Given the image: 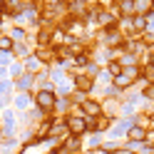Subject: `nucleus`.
Listing matches in <instances>:
<instances>
[{"instance_id":"obj_1","label":"nucleus","mask_w":154,"mask_h":154,"mask_svg":"<svg viewBox=\"0 0 154 154\" xmlns=\"http://www.w3.org/2000/svg\"><path fill=\"white\" fill-rule=\"evenodd\" d=\"M35 102H37V107H40L42 112H50V109L57 107V97H55L52 90H40L35 94Z\"/></svg>"},{"instance_id":"obj_2","label":"nucleus","mask_w":154,"mask_h":154,"mask_svg":"<svg viewBox=\"0 0 154 154\" xmlns=\"http://www.w3.org/2000/svg\"><path fill=\"white\" fill-rule=\"evenodd\" d=\"M67 127H70V134L80 137L82 132H87V119H85V117H75V114H70V117H67Z\"/></svg>"},{"instance_id":"obj_3","label":"nucleus","mask_w":154,"mask_h":154,"mask_svg":"<svg viewBox=\"0 0 154 154\" xmlns=\"http://www.w3.org/2000/svg\"><path fill=\"white\" fill-rule=\"evenodd\" d=\"M80 109H82V114H87V117H100V114H102V104L100 102H92V100H85L80 104Z\"/></svg>"},{"instance_id":"obj_4","label":"nucleus","mask_w":154,"mask_h":154,"mask_svg":"<svg viewBox=\"0 0 154 154\" xmlns=\"http://www.w3.org/2000/svg\"><path fill=\"white\" fill-rule=\"evenodd\" d=\"M92 90V77L90 75H77L75 77V92H90Z\"/></svg>"},{"instance_id":"obj_5","label":"nucleus","mask_w":154,"mask_h":154,"mask_svg":"<svg viewBox=\"0 0 154 154\" xmlns=\"http://www.w3.org/2000/svg\"><path fill=\"white\" fill-rule=\"evenodd\" d=\"M114 85H117V90H127L129 85H132V77H127V75H119V77H114Z\"/></svg>"},{"instance_id":"obj_6","label":"nucleus","mask_w":154,"mask_h":154,"mask_svg":"<svg viewBox=\"0 0 154 154\" xmlns=\"http://www.w3.org/2000/svg\"><path fill=\"white\" fill-rule=\"evenodd\" d=\"M13 50V37L0 35V52H10Z\"/></svg>"},{"instance_id":"obj_7","label":"nucleus","mask_w":154,"mask_h":154,"mask_svg":"<svg viewBox=\"0 0 154 154\" xmlns=\"http://www.w3.org/2000/svg\"><path fill=\"white\" fill-rule=\"evenodd\" d=\"M40 65L42 62H40V57H37V55L35 57H27V72H37V70H40Z\"/></svg>"},{"instance_id":"obj_8","label":"nucleus","mask_w":154,"mask_h":154,"mask_svg":"<svg viewBox=\"0 0 154 154\" xmlns=\"http://www.w3.org/2000/svg\"><path fill=\"white\" fill-rule=\"evenodd\" d=\"M129 137H132V142L137 139V142H142L144 137H147V132H144V127H134L132 132H129Z\"/></svg>"},{"instance_id":"obj_9","label":"nucleus","mask_w":154,"mask_h":154,"mask_svg":"<svg viewBox=\"0 0 154 154\" xmlns=\"http://www.w3.org/2000/svg\"><path fill=\"white\" fill-rule=\"evenodd\" d=\"M107 42H109V45H114V42H122V35L117 32V27H114V30H107Z\"/></svg>"},{"instance_id":"obj_10","label":"nucleus","mask_w":154,"mask_h":154,"mask_svg":"<svg viewBox=\"0 0 154 154\" xmlns=\"http://www.w3.org/2000/svg\"><path fill=\"white\" fill-rule=\"evenodd\" d=\"M37 42H40V47H50V42H52L50 32H40V35H37Z\"/></svg>"},{"instance_id":"obj_11","label":"nucleus","mask_w":154,"mask_h":154,"mask_svg":"<svg viewBox=\"0 0 154 154\" xmlns=\"http://www.w3.org/2000/svg\"><path fill=\"white\" fill-rule=\"evenodd\" d=\"M132 23H134V27H137V30H144V27H147V25H144L147 20H144L142 15H134V17H132Z\"/></svg>"},{"instance_id":"obj_12","label":"nucleus","mask_w":154,"mask_h":154,"mask_svg":"<svg viewBox=\"0 0 154 154\" xmlns=\"http://www.w3.org/2000/svg\"><path fill=\"white\" fill-rule=\"evenodd\" d=\"M109 75H112V77H119V75H122V65H119V62H112V65H109Z\"/></svg>"},{"instance_id":"obj_13","label":"nucleus","mask_w":154,"mask_h":154,"mask_svg":"<svg viewBox=\"0 0 154 154\" xmlns=\"http://www.w3.org/2000/svg\"><path fill=\"white\" fill-rule=\"evenodd\" d=\"M30 82H32V75H25L23 80L17 82V87H20V90H27V87H30Z\"/></svg>"},{"instance_id":"obj_14","label":"nucleus","mask_w":154,"mask_h":154,"mask_svg":"<svg viewBox=\"0 0 154 154\" xmlns=\"http://www.w3.org/2000/svg\"><path fill=\"white\" fill-rule=\"evenodd\" d=\"M87 65V55H75V67H82Z\"/></svg>"},{"instance_id":"obj_15","label":"nucleus","mask_w":154,"mask_h":154,"mask_svg":"<svg viewBox=\"0 0 154 154\" xmlns=\"http://www.w3.org/2000/svg\"><path fill=\"white\" fill-rule=\"evenodd\" d=\"M144 77H147L149 82L154 80V65H147V70H144Z\"/></svg>"},{"instance_id":"obj_16","label":"nucleus","mask_w":154,"mask_h":154,"mask_svg":"<svg viewBox=\"0 0 154 154\" xmlns=\"http://www.w3.org/2000/svg\"><path fill=\"white\" fill-rule=\"evenodd\" d=\"M144 94H147V97H149V100H154V85H149V87H147V90H144Z\"/></svg>"},{"instance_id":"obj_17","label":"nucleus","mask_w":154,"mask_h":154,"mask_svg":"<svg viewBox=\"0 0 154 154\" xmlns=\"http://www.w3.org/2000/svg\"><path fill=\"white\" fill-rule=\"evenodd\" d=\"M112 154H134V152H129V149H114Z\"/></svg>"},{"instance_id":"obj_18","label":"nucleus","mask_w":154,"mask_h":154,"mask_svg":"<svg viewBox=\"0 0 154 154\" xmlns=\"http://www.w3.org/2000/svg\"><path fill=\"white\" fill-rule=\"evenodd\" d=\"M152 122H154V114H152Z\"/></svg>"},{"instance_id":"obj_19","label":"nucleus","mask_w":154,"mask_h":154,"mask_svg":"<svg viewBox=\"0 0 154 154\" xmlns=\"http://www.w3.org/2000/svg\"><path fill=\"white\" fill-rule=\"evenodd\" d=\"M152 5H154V3H152Z\"/></svg>"}]
</instances>
